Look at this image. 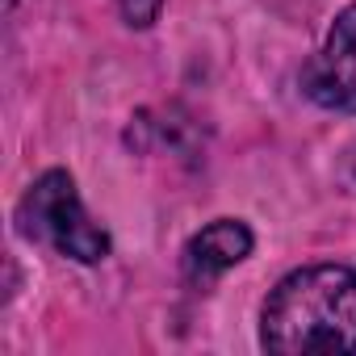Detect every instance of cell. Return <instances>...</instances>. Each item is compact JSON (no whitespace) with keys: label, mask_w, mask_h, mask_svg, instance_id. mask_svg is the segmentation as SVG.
<instances>
[{"label":"cell","mask_w":356,"mask_h":356,"mask_svg":"<svg viewBox=\"0 0 356 356\" xmlns=\"http://www.w3.org/2000/svg\"><path fill=\"white\" fill-rule=\"evenodd\" d=\"M113 5H118V13H122L126 26L147 30V26H155V17H159V9H163V0H113Z\"/></svg>","instance_id":"obj_5"},{"label":"cell","mask_w":356,"mask_h":356,"mask_svg":"<svg viewBox=\"0 0 356 356\" xmlns=\"http://www.w3.org/2000/svg\"><path fill=\"white\" fill-rule=\"evenodd\" d=\"M17 231L30 243H42L76 264H101L109 256V235L92 222L80 202L76 181L63 168L42 172L17 202Z\"/></svg>","instance_id":"obj_2"},{"label":"cell","mask_w":356,"mask_h":356,"mask_svg":"<svg viewBox=\"0 0 356 356\" xmlns=\"http://www.w3.org/2000/svg\"><path fill=\"white\" fill-rule=\"evenodd\" d=\"M252 248H256V235H252L248 222H239V218H214L181 252L185 285H193L197 293H206L222 273H231L235 264H243L252 256Z\"/></svg>","instance_id":"obj_4"},{"label":"cell","mask_w":356,"mask_h":356,"mask_svg":"<svg viewBox=\"0 0 356 356\" xmlns=\"http://www.w3.org/2000/svg\"><path fill=\"white\" fill-rule=\"evenodd\" d=\"M260 343L277 356L356 352V268L306 264L281 277L260 310Z\"/></svg>","instance_id":"obj_1"},{"label":"cell","mask_w":356,"mask_h":356,"mask_svg":"<svg viewBox=\"0 0 356 356\" xmlns=\"http://www.w3.org/2000/svg\"><path fill=\"white\" fill-rule=\"evenodd\" d=\"M302 92L323 109L356 113V5L331 22L318 55L302 67Z\"/></svg>","instance_id":"obj_3"}]
</instances>
